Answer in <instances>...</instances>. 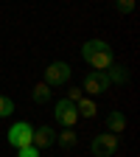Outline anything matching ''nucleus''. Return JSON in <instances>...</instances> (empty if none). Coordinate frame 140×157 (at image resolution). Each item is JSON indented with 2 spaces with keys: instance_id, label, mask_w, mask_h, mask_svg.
<instances>
[{
  "instance_id": "nucleus-1",
  "label": "nucleus",
  "mask_w": 140,
  "mask_h": 157,
  "mask_svg": "<svg viewBox=\"0 0 140 157\" xmlns=\"http://www.w3.org/2000/svg\"><path fill=\"white\" fill-rule=\"evenodd\" d=\"M81 59L95 67V70H107L109 65H115V56H112V48L104 42V39H87L81 45Z\"/></svg>"
},
{
  "instance_id": "nucleus-2",
  "label": "nucleus",
  "mask_w": 140,
  "mask_h": 157,
  "mask_svg": "<svg viewBox=\"0 0 140 157\" xmlns=\"http://www.w3.org/2000/svg\"><path fill=\"white\" fill-rule=\"evenodd\" d=\"M6 140L11 149H23V146H34V126L28 121H17L11 124V129L6 132Z\"/></svg>"
},
{
  "instance_id": "nucleus-3",
  "label": "nucleus",
  "mask_w": 140,
  "mask_h": 157,
  "mask_svg": "<svg viewBox=\"0 0 140 157\" xmlns=\"http://www.w3.org/2000/svg\"><path fill=\"white\" fill-rule=\"evenodd\" d=\"M118 146H121L118 135H112V132H104V135H95V137H93L90 151H93V157H112V154L118 151Z\"/></svg>"
},
{
  "instance_id": "nucleus-4",
  "label": "nucleus",
  "mask_w": 140,
  "mask_h": 157,
  "mask_svg": "<svg viewBox=\"0 0 140 157\" xmlns=\"http://www.w3.org/2000/svg\"><path fill=\"white\" fill-rule=\"evenodd\" d=\"M107 90H109V78L104 70H90L81 78V93H87V95H101Z\"/></svg>"
},
{
  "instance_id": "nucleus-5",
  "label": "nucleus",
  "mask_w": 140,
  "mask_h": 157,
  "mask_svg": "<svg viewBox=\"0 0 140 157\" xmlns=\"http://www.w3.org/2000/svg\"><path fill=\"white\" fill-rule=\"evenodd\" d=\"M70 73H73V67H70L67 62H51V65L45 67V84H48V87L67 84V82H70Z\"/></svg>"
},
{
  "instance_id": "nucleus-6",
  "label": "nucleus",
  "mask_w": 140,
  "mask_h": 157,
  "mask_svg": "<svg viewBox=\"0 0 140 157\" xmlns=\"http://www.w3.org/2000/svg\"><path fill=\"white\" fill-rule=\"evenodd\" d=\"M56 124H62L65 129H73L76 121H78V112H76V104L67 101V98H62V101H56Z\"/></svg>"
},
{
  "instance_id": "nucleus-7",
  "label": "nucleus",
  "mask_w": 140,
  "mask_h": 157,
  "mask_svg": "<svg viewBox=\"0 0 140 157\" xmlns=\"http://www.w3.org/2000/svg\"><path fill=\"white\" fill-rule=\"evenodd\" d=\"M53 143H56V129L53 126H39V129H34V146L36 149H48Z\"/></svg>"
},
{
  "instance_id": "nucleus-8",
  "label": "nucleus",
  "mask_w": 140,
  "mask_h": 157,
  "mask_svg": "<svg viewBox=\"0 0 140 157\" xmlns=\"http://www.w3.org/2000/svg\"><path fill=\"white\" fill-rule=\"evenodd\" d=\"M123 129H126V115H123L121 109H112V112L107 115V132L123 135Z\"/></svg>"
},
{
  "instance_id": "nucleus-9",
  "label": "nucleus",
  "mask_w": 140,
  "mask_h": 157,
  "mask_svg": "<svg viewBox=\"0 0 140 157\" xmlns=\"http://www.w3.org/2000/svg\"><path fill=\"white\" fill-rule=\"evenodd\" d=\"M104 73H107V78H109V84H126V82H129V70H126L123 65H109Z\"/></svg>"
},
{
  "instance_id": "nucleus-10",
  "label": "nucleus",
  "mask_w": 140,
  "mask_h": 157,
  "mask_svg": "<svg viewBox=\"0 0 140 157\" xmlns=\"http://www.w3.org/2000/svg\"><path fill=\"white\" fill-rule=\"evenodd\" d=\"M76 112L78 115H81V118H95L98 115V107H95V101H93V98H78V101H76Z\"/></svg>"
},
{
  "instance_id": "nucleus-11",
  "label": "nucleus",
  "mask_w": 140,
  "mask_h": 157,
  "mask_svg": "<svg viewBox=\"0 0 140 157\" xmlns=\"http://www.w3.org/2000/svg\"><path fill=\"white\" fill-rule=\"evenodd\" d=\"M31 98H34L36 104H48V101H51V87H48L45 82L34 84V93H31Z\"/></svg>"
},
{
  "instance_id": "nucleus-12",
  "label": "nucleus",
  "mask_w": 140,
  "mask_h": 157,
  "mask_svg": "<svg viewBox=\"0 0 140 157\" xmlns=\"http://www.w3.org/2000/svg\"><path fill=\"white\" fill-rule=\"evenodd\" d=\"M76 140H78V137H76L73 129H62V132H56V143L62 146V149H73Z\"/></svg>"
},
{
  "instance_id": "nucleus-13",
  "label": "nucleus",
  "mask_w": 140,
  "mask_h": 157,
  "mask_svg": "<svg viewBox=\"0 0 140 157\" xmlns=\"http://www.w3.org/2000/svg\"><path fill=\"white\" fill-rule=\"evenodd\" d=\"M11 112H14V101L9 95H0V118H9Z\"/></svg>"
},
{
  "instance_id": "nucleus-14",
  "label": "nucleus",
  "mask_w": 140,
  "mask_h": 157,
  "mask_svg": "<svg viewBox=\"0 0 140 157\" xmlns=\"http://www.w3.org/2000/svg\"><path fill=\"white\" fill-rule=\"evenodd\" d=\"M115 9L121 14H129V11H134V0H115Z\"/></svg>"
},
{
  "instance_id": "nucleus-15",
  "label": "nucleus",
  "mask_w": 140,
  "mask_h": 157,
  "mask_svg": "<svg viewBox=\"0 0 140 157\" xmlns=\"http://www.w3.org/2000/svg\"><path fill=\"white\" fill-rule=\"evenodd\" d=\"M17 157H39V149L36 146H23V149H17Z\"/></svg>"
},
{
  "instance_id": "nucleus-16",
  "label": "nucleus",
  "mask_w": 140,
  "mask_h": 157,
  "mask_svg": "<svg viewBox=\"0 0 140 157\" xmlns=\"http://www.w3.org/2000/svg\"><path fill=\"white\" fill-rule=\"evenodd\" d=\"M81 95H84V93L78 90V87H70V90H67V101H73V104H76V101H78Z\"/></svg>"
}]
</instances>
